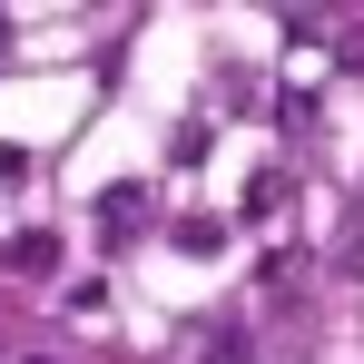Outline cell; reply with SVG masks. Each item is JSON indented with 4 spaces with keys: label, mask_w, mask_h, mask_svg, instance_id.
Listing matches in <instances>:
<instances>
[{
    "label": "cell",
    "mask_w": 364,
    "mask_h": 364,
    "mask_svg": "<svg viewBox=\"0 0 364 364\" xmlns=\"http://www.w3.org/2000/svg\"><path fill=\"white\" fill-rule=\"evenodd\" d=\"M197 364H256V335H246L237 315H227V325H217V335L197 345Z\"/></svg>",
    "instance_id": "obj_4"
},
{
    "label": "cell",
    "mask_w": 364,
    "mask_h": 364,
    "mask_svg": "<svg viewBox=\"0 0 364 364\" xmlns=\"http://www.w3.org/2000/svg\"><path fill=\"white\" fill-rule=\"evenodd\" d=\"M30 364H40V355H30Z\"/></svg>",
    "instance_id": "obj_6"
},
{
    "label": "cell",
    "mask_w": 364,
    "mask_h": 364,
    "mask_svg": "<svg viewBox=\"0 0 364 364\" xmlns=\"http://www.w3.org/2000/svg\"><path fill=\"white\" fill-rule=\"evenodd\" d=\"M99 227H109V246H128V227H148V187H109L99 197Z\"/></svg>",
    "instance_id": "obj_3"
},
{
    "label": "cell",
    "mask_w": 364,
    "mask_h": 364,
    "mask_svg": "<svg viewBox=\"0 0 364 364\" xmlns=\"http://www.w3.org/2000/svg\"><path fill=\"white\" fill-rule=\"evenodd\" d=\"M168 246H178V256H217V246H227V227H217V217H178V227H168Z\"/></svg>",
    "instance_id": "obj_5"
},
{
    "label": "cell",
    "mask_w": 364,
    "mask_h": 364,
    "mask_svg": "<svg viewBox=\"0 0 364 364\" xmlns=\"http://www.w3.org/2000/svg\"><path fill=\"white\" fill-rule=\"evenodd\" d=\"M286 207H296V178H286V168H256V178H246V217H256V227L286 217Z\"/></svg>",
    "instance_id": "obj_2"
},
{
    "label": "cell",
    "mask_w": 364,
    "mask_h": 364,
    "mask_svg": "<svg viewBox=\"0 0 364 364\" xmlns=\"http://www.w3.org/2000/svg\"><path fill=\"white\" fill-rule=\"evenodd\" d=\"M0 276H60V237H50V227L0 237Z\"/></svg>",
    "instance_id": "obj_1"
}]
</instances>
